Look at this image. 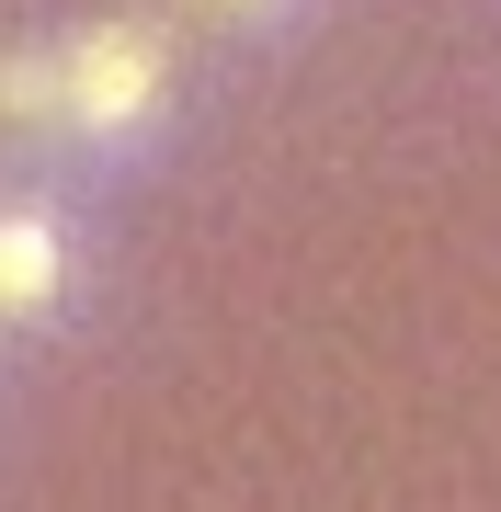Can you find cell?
<instances>
[{
    "mask_svg": "<svg viewBox=\"0 0 501 512\" xmlns=\"http://www.w3.org/2000/svg\"><path fill=\"white\" fill-rule=\"evenodd\" d=\"M171 92V35L160 23H92L57 46V126L80 137H137Z\"/></svg>",
    "mask_w": 501,
    "mask_h": 512,
    "instance_id": "6da1fadb",
    "label": "cell"
},
{
    "mask_svg": "<svg viewBox=\"0 0 501 512\" xmlns=\"http://www.w3.org/2000/svg\"><path fill=\"white\" fill-rule=\"evenodd\" d=\"M69 296V228L46 205H0V319H46Z\"/></svg>",
    "mask_w": 501,
    "mask_h": 512,
    "instance_id": "7a4b0ae2",
    "label": "cell"
},
{
    "mask_svg": "<svg viewBox=\"0 0 501 512\" xmlns=\"http://www.w3.org/2000/svg\"><path fill=\"white\" fill-rule=\"evenodd\" d=\"M217 12H274V0H217Z\"/></svg>",
    "mask_w": 501,
    "mask_h": 512,
    "instance_id": "3957f363",
    "label": "cell"
}]
</instances>
